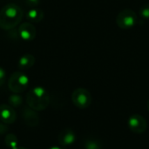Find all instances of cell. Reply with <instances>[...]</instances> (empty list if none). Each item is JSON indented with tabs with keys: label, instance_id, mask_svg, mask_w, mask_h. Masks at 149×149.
<instances>
[{
	"label": "cell",
	"instance_id": "cell-3",
	"mask_svg": "<svg viewBox=\"0 0 149 149\" xmlns=\"http://www.w3.org/2000/svg\"><path fill=\"white\" fill-rule=\"evenodd\" d=\"M29 85V78L23 72H13L8 81V87L13 93H21L26 90Z\"/></svg>",
	"mask_w": 149,
	"mask_h": 149
},
{
	"label": "cell",
	"instance_id": "cell-10",
	"mask_svg": "<svg viewBox=\"0 0 149 149\" xmlns=\"http://www.w3.org/2000/svg\"><path fill=\"white\" fill-rule=\"evenodd\" d=\"M58 142L61 146H70L72 145L75 141H76V134L74 133V131L71 128H65L63 129L58 137Z\"/></svg>",
	"mask_w": 149,
	"mask_h": 149
},
{
	"label": "cell",
	"instance_id": "cell-7",
	"mask_svg": "<svg viewBox=\"0 0 149 149\" xmlns=\"http://www.w3.org/2000/svg\"><path fill=\"white\" fill-rule=\"evenodd\" d=\"M17 114L12 107L6 104L0 105V121L9 125L16 121Z\"/></svg>",
	"mask_w": 149,
	"mask_h": 149
},
{
	"label": "cell",
	"instance_id": "cell-1",
	"mask_svg": "<svg viewBox=\"0 0 149 149\" xmlns=\"http://www.w3.org/2000/svg\"><path fill=\"white\" fill-rule=\"evenodd\" d=\"M22 9L15 3H8L0 10V28L10 30L15 28L22 20Z\"/></svg>",
	"mask_w": 149,
	"mask_h": 149
},
{
	"label": "cell",
	"instance_id": "cell-17",
	"mask_svg": "<svg viewBox=\"0 0 149 149\" xmlns=\"http://www.w3.org/2000/svg\"><path fill=\"white\" fill-rule=\"evenodd\" d=\"M5 77H6V73H5V71L0 67V86H3V84L4 83L5 81Z\"/></svg>",
	"mask_w": 149,
	"mask_h": 149
},
{
	"label": "cell",
	"instance_id": "cell-19",
	"mask_svg": "<svg viewBox=\"0 0 149 149\" xmlns=\"http://www.w3.org/2000/svg\"><path fill=\"white\" fill-rule=\"evenodd\" d=\"M8 131V126L7 124L0 121V134H4Z\"/></svg>",
	"mask_w": 149,
	"mask_h": 149
},
{
	"label": "cell",
	"instance_id": "cell-22",
	"mask_svg": "<svg viewBox=\"0 0 149 149\" xmlns=\"http://www.w3.org/2000/svg\"><path fill=\"white\" fill-rule=\"evenodd\" d=\"M147 107H148V110L149 112V100H148V103H147Z\"/></svg>",
	"mask_w": 149,
	"mask_h": 149
},
{
	"label": "cell",
	"instance_id": "cell-21",
	"mask_svg": "<svg viewBox=\"0 0 149 149\" xmlns=\"http://www.w3.org/2000/svg\"><path fill=\"white\" fill-rule=\"evenodd\" d=\"M13 149H28V148H24V147H17V148H13Z\"/></svg>",
	"mask_w": 149,
	"mask_h": 149
},
{
	"label": "cell",
	"instance_id": "cell-9",
	"mask_svg": "<svg viewBox=\"0 0 149 149\" xmlns=\"http://www.w3.org/2000/svg\"><path fill=\"white\" fill-rule=\"evenodd\" d=\"M18 34L23 40L31 41L34 39L36 36V29L29 22L23 23L18 28Z\"/></svg>",
	"mask_w": 149,
	"mask_h": 149
},
{
	"label": "cell",
	"instance_id": "cell-20",
	"mask_svg": "<svg viewBox=\"0 0 149 149\" xmlns=\"http://www.w3.org/2000/svg\"><path fill=\"white\" fill-rule=\"evenodd\" d=\"M48 149H63L62 148H60V147H57V146H54V147H51V148H49Z\"/></svg>",
	"mask_w": 149,
	"mask_h": 149
},
{
	"label": "cell",
	"instance_id": "cell-14",
	"mask_svg": "<svg viewBox=\"0 0 149 149\" xmlns=\"http://www.w3.org/2000/svg\"><path fill=\"white\" fill-rule=\"evenodd\" d=\"M4 143L5 145L10 149L17 148L18 145V140L17 138V136L13 134H8L5 135L4 137Z\"/></svg>",
	"mask_w": 149,
	"mask_h": 149
},
{
	"label": "cell",
	"instance_id": "cell-16",
	"mask_svg": "<svg viewBox=\"0 0 149 149\" xmlns=\"http://www.w3.org/2000/svg\"><path fill=\"white\" fill-rule=\"evenodd\" d=\"M140 15L144 19H149V3L141 6L140 9Z\"/></svg>",
	"mask_w": 149,
	"mask_h": 149
},
{
	"label": "cell",
	"instance_id": "cell-4",
	"mask_svg": "<svg viewBox=\"0 0 149 149\" xmlns=\"http://www.w3.org/2000/svg\"><path fill=\"white\" fill-rule=\"evenodd\" d=\"M72 101L79 109H86L90 107L93 101L90 92L86 88H77L72 93Z\"/></svg>",
	"mask_w": 149,
	"mask_h": 149
},
{
	"label": "cell",
	"instance_id": "cell-8",
	"mask_svg": "<svg viewBox=\"0 0 149 149\" xmlns=\"http://www.w3.org/2000/svg\"><path fill=\"white\" fill-rule=\"evenodd\" d=\"M37 111H34L31 108H24L22 112V117L23 120L30 127H37L39 123V117L38 113H36Z\"/></svg>",
	"mask_w": 149,
	"mask_h": 149
},
{
	"label": "cell",
	"instance_id": "cell-6",
	"mask_svg": "<svg viewBox=\"0 0 149 149\" xmlns=\"http://www.w3.org/2000/svg\"><path fill=\"white\" fill-rule=\"evenodd\" d=\"M127 126L133 133L141 134L147 130L148 123L143 116L140 114H133L127 120Z\"/></svg>",
	"mask_w": 149,
	"mask_h": 149
},
{
	"label": "cell",
	"instance_id": "cell-18",
	"mask_svg": "<svg viewBox=\"0 0 149 149\" xmlns=\"http://www.w3.org/2000/svg\"><path fill=\"white\" fill-rule=\"evenodd\" d=\"M25 2H26V3H27L30 7L34 8V7H36L37 5L39 4L40 0H25Z\"/></svg>",
	"mask_w": 149,
	"mask_h": 149
},
{
	"label": "cell",
	"instance_id": "cell-13",
	"mask_svg": "<svg viewBox=\"0 0 149 149\" xmlns=\"http://www.w3.org/2000/svg\"><path fill=\"white\" fill-rule=\"evenodd\" d=\"M84 148L85 149H101L102 144L100 140L90 137L87 138L84 142Z\"/></svg>",
	"mask_w": 149,
	"mask_h": 149
},
{
	"label": "cell",
	"instance_id": "cell-2",
	"mask_svg": "<svg viewBox=\"0 0 149 149\" xmlns=\"http://www.w3.org/2000/svg\"><path fill=\"white\" fill-rule=\"evenodd\" d=\"M26 102L28 107L34 111H43L47 108L50 103V97L44 87L36 86L27 93Z\"/></svg>",
	"mask_w": 149,
	"mask_h": 149
},
{
	"label": "cell",
	"instance_id": "cell-12",
	"mask_svg": "<svg viewBox=\"0 0 149 149\" xmlns=\"http://www.w3.org/2000/svg\"><path fill=\"white\" fill-rule=\"evenodd\" d=\"M26 18L30 22L39 23L44 18V12H43V10H41L38 8H31V10H29L27 11Z\"/></svg>",
	"mask_w": 149,
	"mask_h": 149
},
{
	"label": "cell",
	"instance_id": "cell-15",
	"mask_svg": "<svg viewBox=\"0 0 149 149\" xmlns=\"http://www.w3.org/2000/svg\"><path fill=\"white\" fill-rule=\"evenodd\" d=\"M8 101H9V104H10V107H18L19 106L22 105L23 99H22V97L18 93H14V94H11L9 97Z\"/></svg>",
	"mask_w": 149,
	"mask_h": 149
},
{
	"label": "cell",
	"instance_id": "cell-5",
	"mask_svg": "<svg viewBox=\"0 0 149 149\" xmlns=\"http://www.w3.org/2000/svg\"><path fill=\"white\" fill-rule=\"evenodd\" d=\"M138 17L134 10L131 9L122 10L116 17L117 25L123 30H127L133 28L137 23Z\"/></svg>",
	"mask_w": 149,
	"mask_h": 149
},
{
	"label": "cell",
	"instance_id": "cell-11",
	"mask_svg": "<svg viewBox=\"0 0 149 149\" xmlns=\"http://www.w3.org/2000/svg\"><path fill=\"white\" fill-rule=\"evenodd\" d=\"M35 63V58L31 54H24L18 60V68L22 71L30 69Z\"/></svg>",
	"mask_w": 149,
	"mask_h": 149
}]
</instances>
